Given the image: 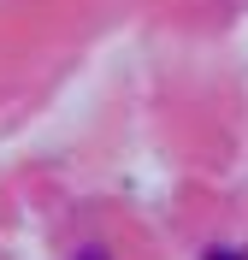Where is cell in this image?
I'll list each match as a JSON object with an SVG mask.
<instances>
[{
  "instance_id": "1",
  "label": "cell",
  "mask_w": 248,
  "mask_h": 260,
  "mask_svg": "<svg viewBox=\"0 0 248 260\" xmlns=\"http://www.w3.org/2000/svg\"><path fill=\"white\" fill-rule=\"evenodd\" d=\"M207 260H242V254H225V248H219V254H207Z\"/></svg>"
},
{
  "instance_id": "2",
  "label": "cell",
  "mask_w": 248,
  "mask_h": 260,
  "mask_svg": "<svg viewBox=\"0 0 248 260\" xmlns=\"http://www.w3.org/2000/svg\"><path fill=\"white\" fill-rule=\"evenodd\" d=\"M83 260H100V254H95V248H89V254H83Z\"/></svg>"
}]
</instances>
